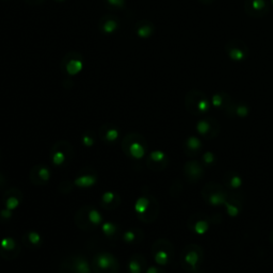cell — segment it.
<instances>
[{"instance_id": "24", "label": "cell", "mask_w": 273, "mask_h": 273, "mask_svg": "<svg viewBox=\"0 0 273 273\" xmlns=\"http://www.w3.org/2000/svg\"><path fill=\"white\" fill-rule=\"evenodd\" d=\"M99 204L106 210H116L121 205V197L117 192L106 191L100 196Z\"/></svg>"}, {"instance_id": "17", "label": "cell", "mask_w": 273, "mask_h": 273, "mask_svg": "<svg viewBox=\"0 0 273 273\" xmlns=\"http://www.w3.org/2000/svg\"><path fill=\"white\" fill-rule=\"evenodd\" d=\"M51 171L45 165H35L30 169L29 179L35 186H45L49 183Z\"/></svg>"}, {"instance_id": "12", "label": "cell", "mask_w": 273, "mask_h": 273, "mask_svg": "<svg viewBox=\"0 0 273 273\" xmlns=\"http://www.w3.org/2000/svg\"><path fill=\"white\" fill-rule=\"evenodd\" d=\"M83 61L80 53L76 51L68 52L61 62V68L68 76H76L82 70Z\"/></svg>"}, {"instance_id": "39", "label": "cell", "mask_w": 273, "mask_h": 273, "mask_svg": "<svg viewBox=\"0 0 273 273\" xmlns=\"http://www.w3.org/2000/svg\"><path fill=\"white\" fill-rule=\"evenodd\" d=\"M145 273H167V272H166V270L163 268L152 266V267H150V268H148L145 270Z\"/></svg>"}, {"instance_id": "19", "label": "cell", "mask_w": 273, "mask_h": 273, "mask_svg": "<svg viewBox=\"0 0 273 273\" xmlns=\"http://www.w3.org/2000/svg\"><path fill=\"white\" fill-rule=\"evenodd\" d=\"M209 220L208 217L203 213H195L188 219L187 226L196 235H204L209 229Z\"/></svg>"}, {"instance_id": "25", "label": "cell", "mask_w": 273, "mask_h": 273, "mask_svg": "<svg viewBox=\"0 0 273 273\" xmlns=\"http://www.w3.org/2000/svg\"><path fill=\"white\" fill-rule=\"evenodd\" d=\"M22 244L28 250H37L42 247L43 237L35 231H29L23 235Z\"/></svg>"}, {"instance_id": "5", "label": "cell", "mask_w": 273, "mask_h": 273, "mask_svg": "<svg viewBox=\"0 0 273 273\" xmlns=\"http://www.w3.org/2000/svg\"><path fill=\"white\" fill-rule=\"evenodd\" d=\"M50 161L54 167H66L74 158V148L68 141H58L51 147L49 152Z\"/></svg>"}, {"instance_id": "26", "label": "cell", "mask_w": 273, "mask_h": 273, "mask_svg": "<svg viewBox=\"0 0 273 273\" xmlns=\"http://www.w3.org/2000/svg\"><path fill=\"white\" fill-rule=\"evenodd\" d=\"M120 23L118 19L113 15H106L99 21L98 28L99 30L105 34H112L118 30Z\"/></svg>"}, {"instance_id": "16", "label": "cell", "mask_w": 273, "mask_h": 273, "mask_svg": "<svg viewBox=\"0 0 273 273\" xmlns=\"http://www.w3.org/2000/svg\"><path fill=\"white\" fill-rule=\"evenodd\" d=\"M270 10L268 0H246L244 2V11L249 16L261 19L266 16Z\"/></svg>"}, {"instance_id": "3", "label": "cell", "mask_w": 273, "mask_h": 273, "mask_svg": "<svg viewBox=\"0 0 273 273\" xmlns=\"http://www.w3.org/2000/svg\"><path fill=\"white\" fill-rule=\"evenodd\" d=\"M124 154L132 159L139 160L144 158L148 153V141L141 134L129 133L127 134L121 143Z\"/></svg>"}, {"instance_id": "14", "label": "cell", "mask_w": 273, "mask_h": 273, "mask_svg": "<svg viewBox=\"0 0 273 273\" xmlns=\"http://www.w3.org/2000/svg\"><path fill=\"white\" fill-rule=\"evenodd\" d=\"M98 180V174L97 172L91 168V167H85L82 168L78 173L76 174L73 183L78 188L87 189L93 187Z\"/></svg>"}, {"instance_id": "29", "label": "cell", "mask_w": 273, "mask_h": 273, "mask_svg": "<svg viewBox=\"0 0 273 273\" xmlns=\"http://www.w3.org/2000/svg\"><path fill=\"white\" fill-rule=\"evenodd\" d=\"M203 144L202 141H201L196 137H189L188 139H186L184 142V152L187 156L189 157H194L199 151L202 149Z\"/></svg>"}, {"instance_id": "2", "label": "cell", "mask_w": 273, "mask_h": 273, "mask_svg": "<svg viewBox=\"0 0 273 273\" xmlns=\"http://www.w3.org/2000/svg\"><path fill=\"white\" fill-rule=\"evenodd\" d=\"M134 208L138 219L144 223L154 222L159 214V204L157 199L148 193H143L137 198Z\"/></svg>"}, {"instance_id": "34", "label": "cell", "mask_w": 273, "mask_h": 273, "mask_svg": "<svg viewBox=\"0 0 273 273\" xmlns=\"http://www.w3.org/2000/svg\"><path fill=\"white\" fill-rule=\"evenodd\" d=\"M102 231L106 237L114 238V237H117L120 233V226L117 223L111 222V221L104 222L102 224Z\"/></svg>"}, {"instance_id": "31", "label": "cell", "mask_w": 273, "mask_h": 273, "mask_svg": "<svg viewBox=\"0 0 273 273\" xmlns=\"http://www.w3.org/2000/svg\"><path fill=\"white\" fill-rule=\"evenodd\" d=\"M223 184L228 189L236 190L239 189L242 185V179L240 175L234 171H227L223 176Z\"/></svg>"}, {"instance_id": "44", "label": "cell", "mask_w": 273, "mask_h": 273, "mask_svg": "<svg viewBox=\"0 0 273 273\" xmlns=\"http://www.w3.org/2000/svg\"><path fill=\"white\" fill-rule=\"evenodd\" d=\"M271 5H272V7H273V0H271Z\"/></svg>"}, {"instance_id": "20", "label": "cell", "mask_w": 273, "mask_h": 273, "mask_svg": "<svg viewBox=\"0 0 273 273\" xmlns=\"http://www.w3.org/2000/svg\"><path fill=\"white\" fill-rule=\"evenodd\" d=\"M23 191L16 187H12V188L6 190L3 201H4V206L6 209L14 211L17 209L23 202Z\"/></svg>"}, {"instance_id": "11", "label": "cell", "mask_w": 273, "mask_h": 273, "mask_svg": "<svg viewBox=\"0 0 273 273\" xmlns=\"http://www.w3.org/2000/svg\"><path fill=\"white\" fill-rule=\"evenodd\" d=\"M225 52L229 59L234 62H243L249 57V47L241 39L234 38L226 42L224 46Z\"/></svg>"}, {"instance_id": "37", "label": "cell", "mask_w": 273, "mask_h": 273, "mask_svg": "<svg viewBox=\"0 0 273 273\" xmlns=\"http://www.w3.org/2000/svg\"><path fill=\"white\" fill-rule=\"evenodd\" d=\"M106 2L110 7L118 8V9L123 8L125 5V0H106Z\"/></svg>"}, {"instance_id": "41", "label": "cell", "mask_w": 273, "mask_h": 273, "mask_svg": "<svg viewBox=\"0 0 273 273\" xmlns=\"http://www.w3.org/2000/svg\"><path fill=\"white\" fill-rule=\"evenodd\" d=\"M26 2L28 4H30L31 6H35V5H39V4L43 3V2H44V0H26Z\"/></svg>"}, {"instance_id": "38", "label": "cell", "mask_w": 273, "mask_h": 273, "mask_svg": "<svg viewBox=\"0 0 273 273\" xmlns=\"http://www.w3.org/2000/svg\"><path fill=\"white\" fill-rule=\"evenodd\" d=\"M12 215H13V211L8 210L6 208H4L2 211H0V219H3V220H9L12 218Z\"/></svg>"}, {"instance_id": "40", "label": "cell", "mask_w": 273, "mask_h": 273, "mask_svg": "<svg viewBox=\"0 0 273 273\" xmlns=\"http://www.w3.org/2000/svg\"><path fill=\"white\" fill-rule=\"evenodd\" d=\"M6 185H7V178L3 173H0V189H3Z\"/></svg>"}, {"instance_id": "8", "label": "cell", "mask_w": 273, "mask_h": 273, "mask_svg": "<svg viewBox=\"0 0 273 273\" xmlns=\"http://www.w3.org/2000/svg\"><path fill=\"white\" fill-rule=\"evenodd\" d=\"M202 196L212 206H221L228 199V191L224 187L217 183H208L202 189Z\"/></svg>"}, {"instance_id": "45", "label": "cell", "mask_w": 273, "mask_h": 273, "mask_svg": "<svg viewBox=\"0 0 273 273\" xmlns=\"http://www.w3.org/2000/svg\"><path fill=\"white\" fill-rule=\"evenodd\" d=\"M0 157H2V150H0Z\"/></svg>"}, {"instance_id": "32", "label": "cell", "mask_w": 273, "mask_h": 273, "mask_svg": "<svg viewBox=\"0 0 273 273\" xmlns=\"http://www.w3.org/2000/svg\"><path fill=\"white\" fill-rule=\"evenodd\" d=\"M143 238H144V234L140 228H129L123 234V240L127 244H138Z\"/></svg>"}, {"instance_id": "46", "label": "cell", "mask_w": 273, "mask_h": 273, "mask_svg": "<svg viewBox=\"0 0 273 273\" xmlns=\"http://www.w3.org/2000/svg\"><path fill=\"white\" fill-rule=\"evenodd\" d=\"M60 2H63V0H60Z\"/></svg>"}, {"instance_id": "15", "label": "cell", "mask_w": 273, "mask_h": 273, "mask_svg": "<svg viewBox=\"0 0 273 273\" xmlns=\"http://www.w3.org/2000/svg\"><path fill=\"white\" fill-rule=\"evenodd\" d=\"M21 253V244L12 237H5L0 241V256L6 261L16 260Z\"/></svg>"}, {"instance_id": "35", "label": "cell", "mask_w": 273, "mask_h": 273, "mask_svg": "<svg viewBox=\"0 0 273 273\" xmlns=\"http://www.w3.org/2000/svg\"><path fill=\"white\" fill-rule=\"evenodd\" d=\"M81 142L85 148H92L95 143V136L92 132H87L81 136Z\"/></svg>"}, {"instance_id": "18", "label": "cell", "mask_w": 273, "mask_h": 273, "mask_svg": "<svg viewBox=\"0 0 273 273\" xmlns=\"http://www.w3.org/2000/svg\"><path fill=\"white\" fill-rule=\"evenodd\" d=\"M145 163L150 170L155 171V172H160L168 167L169 157L162 151L156 150V151L151 152L147 156Z\"/></svg>"}, {"instance_id": "22", "label": "cell", "mask_w": 273, "mask_h": 273, "mask_svg": "<svg viewBox=\"0 0 273 273\" xmlns=\"http://www.w3.org/2000/svg\"><path fill=\"white\" fill-rule=\"evenodd\" d=\"M99 139L108 144H112V143L117 142L120 138V129L114 124H104L100 126L98 131Z\"/></svg>"}, {"instance_id": "33", "label": "cell", "mask_w": 273, "mask_h": 273, "mask_svg": "<svg viewBox=\"0 0 273 273\" xmlns=\"http://www.w3.org/2000/svg\"><path fill=\"white\" fill-rule=\"evenodd\" d=\"M224 205L226 207V211L229 217L236 218L242 209V199L231 196V197H228V199L226 201V203Z\"/></svg>"}, {"instance_id": "1", "label": "cell", "mask_w": 273, "mask_h": 273, "mask_svg": "<svg viewBox=\"0 0 273 273\" xmlns=\"http://www.w3.org/2000/svg\"><path fill=\"white\" fill-rule=\"evenodd\" d=\"M74 223L81 231L91 232L103 224V215L94 206L84 205L76 211Z\"/></svg>"}, {"instance_id": "21", "label": "cell", "mask_w": 273, "mask_h": 273, "mask_svg": "<svg viewBox=\"0 0 273 273\" xmlns=\"http://www.w3.org/2000/svg\"><path fill=\"white\" fill-rule=\"evenodd\" d=\"M184 175L186 179L190 183L198 181L203 176V166L196 160H190L184 166Z\"/></svg>"}, {"instance_id": "4", "label": "cell", "mask_w": 273, "mask_h": 273, "mask_svg": "<svg viewBox=\"0 0 273 273\" xmlns=\"http://www.w3.org/2000/svg\"><path fill=\"white\" fill-rule=\"evenodd\" d=\"M185 107L192 116L201 117L210 110L211 102L204 92L191 90L185 96Z\"/></svg>"}, {"instance_id": "43", "label": "cell", "mask_w": 273, "mask_h": 273, "mask_svg": "<svg viewBox=\"0 0 273 273\" xmlns=\"http://www.w3.org/2000/svg\"><path fill=\"white\" fill-rule=\"evenodd\" d=\"M269 239H270V242L272 243V246H273V231L270 233V236H269Z\"/></svg>"}, {"instance_id": "36", "label": "cell", "mask_w": 273, "mask_h": 273, "mask_svg": "<svg viewBox=\"0 0 273 273\" xmlns=\"http://www.w3.org/2000/svg\"><path fill=\"white\" fill-rule=\"evenodd\" d=\"M215 161V156L213 153L211 152H206L204 155H203V162L207 166H210L212 165L213 162Z\"/></svg>"}, {"instance_id": "9", "label": "cell", "mask_w": 273, "mask_h": 273, "mask_svg": "<svg viewBox=\"0 0 273 273\" xmlns=\"http://www.w3.org/2000/svg\"><path fill=\"white\" fill-rule=\"evenodd\" d=\"M203 250L197 244H189L181 253V266L184 269L190 272H196L198 266L203 261Z\"/></svg>"}, {"instance_id": "28", "label": "cell", "mask_w": 273, "mask_h": 273, "mask_svg": "<svg viewBox=\"0 0 273 273\" xmlns=\"http://www.w3.org/2000/svg\"><path fill=\"white\" fill-rule=\"evenodd\" d=\"M224 112L228 118H246L249 116L250 108L246 104L234 102Z\"/></svg>"}, {"instance_id": "6", "label": "cell", "mask_w": 273, "mask_h": 273, "mask_svg": "<svg viewBox=\"0 0 273 273\" xmlns=\"http://www.w3.org/2000/svg\"><path fill=\"white\" fill-rule=\"evenodd\" d=\"M92 271L94 273H118L120 263L118 258L109 252H100L91 261Z\"/></svg>"}, {"instance_id": "27", "label": "cell", "mask_w": 273, "mask_h": 273, "mask_svg": "<svg viewBox=\"0 0 273 273\" xmlns=\"http://www.w3.org/2000/svg\"><path fill=\"white\" fill-rule=\"evenodd\" d=\"M147 270L145 257L141 254H134L128 262L129 273H143Z\"/></svg>"}, {"instance_id": "30", "label": "cell", "mask_w": 273, "mask_h": 273, "mask_svg": "<svg viewBox=\"0 0 273 273\" xmlns=\"http://www.w3.org/2000/svg\"><path fill=\"white\" fill-rule=\"evenodd\" d=\"M136 32L139 38L148 39L155 32V25L149 20L139 21L136 25Z\"/></svg>"}, {"instance_id": "7", "label": "cell", "mask_w": 273, "mask_h": 273, "mask_svg": "<svg viewBox=\"0 0 273 273\" xmlns=\"http://www.w3.org/2000/svg\"><path fill=\"white\" fill-rule=\"evenodd\" d=\"M152 255L157 265L166 266L170 264L174 256V247L165 238L157 239L152 246Z\"/></svg>"}, {"instance_id": "23", "label": "cell", "mask_w": 273, "mask_h": 273, "mask_svg": "<svg viewBox=\"0 0 273 273\" xmlns=\"http://www.w3.org/2000/svg\"><path fill=\"white\" fill-rule=\"evenodd\" d=\"M210 102H211V106L213 108L225 111L229 106H231L235 102V100L228 93H226L224 91H220V92H217L212 95Z\"/></svg>"}, {"instance_id": "10", "label": "cell", "mask_w": 273, "mask_h": 273, "mask_svg": "<svg viewBox=\"0 0 273 273\" xmlns=\"http://www.w3.org/2000/svg\"><path fill=\"white\" fill-rule=\"evenodd\" d=\"M92 267L82 255L69 256L61 263L59 273H91Z\"/></svg>"}, {"instance_id": "13", "label": "cell", "mask_w": 273, "mask_h": 273, "mask_svg": "<svg viewBox=\"0 0 273 273\" xmlns=\"http://www.w3.org/2000/svg\"><path fill=\"white\" fill-rule=\"evenodd\" d=\"M196 132L206 140H211L220 134L221 126L213 118H205L199 120L196 124Z\"/></svg>"}, {"instance_id": "42", "label": "cell", "mask_w": 273, "mask_h": 273, "mask_svg": "<svg viewBox=\"0 0 273 273\" xmlns=\"http://www.w3.org/2000/svg\"><path fill=\"white\" fill-rule=\"evenodd\" d=\"M198 2L202 4V5H205V6H210L212 5L215 0H198Z\"/></svg>"}]
</instances>
